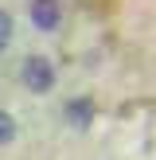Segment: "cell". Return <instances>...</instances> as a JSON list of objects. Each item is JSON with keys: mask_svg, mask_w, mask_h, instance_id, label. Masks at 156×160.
Returning <instances> with one entry per match:
<instances>
[{"mask_svg": "<svg viewBox=\"0 0 156 160\" xmlns=\"http://www.w3.org/2000/svg\"><path fill=\"white\" fill-rule=\"evenodd\" d=\"M12 35H16V20H12V12H4V8H0V51L12 43Z\"/></svg>", "mask_w": 156, "mask_h": 160, "instance_id": "cell-4", "label": "cell"}, {"mask_svg": "<svg viewBox=\"0 0 156 160\" xmlns=\"http://www.w3.org/2000/svg\"><path fill=\"white\" fill-rule=\"evenodd\" d=\"M62 113H66V121L74 125V129H90L94 125V102L90 98H70L66 106H62Z\"/></svg>", "mask_w": 156, "mask_h": 160, "instance_id": "cell-3", "label": "cell"}, {"mask_svg": "<svg viewBox=\"0 0 156 160\" xmlns=\"http://www.w3.org/2000/svg\"><path fill=\"white\" fill-rule=\"evenodd\" d=\"M27 16L39 31H59L62 28V4L59 0H27Z\"/></svg>", "mask_w": 156, "mask_h": 160, "instance_id": "cell-2", "label": "cell"}, {"mask_svg": "<svg viewBox=\"0 0 156 160\" xmlns=\"http://www.w3.org/2000/svg\"><path fill=\"white\" fill-rule=\"evenodd\" d=\"M20 78L31 94H51L55 90V62L47 55H27L20 62Z\"/></svg>", "mask_w": 156, "mask_h": 160, "instance_id": "cell-1", "label": "cell"}, {"mask_svg": "<svg viewBox=\"0 0 156 160\" xmlns=\"http://www.w3.org/2000/svg\"><path fill=\"white\" fill-rule=\"evenodd\" d=\"M12 141H16V117L0 109V145H12Z\"/></svg>", "mask_w": 156, "mask_h": 160, "instance_id": "cell-5", "label": "cell"}]
</instances>
